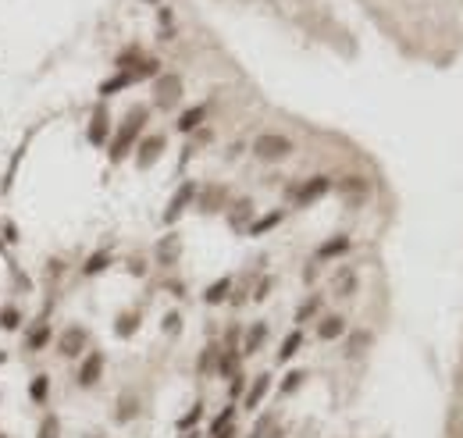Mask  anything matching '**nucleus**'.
Here are the masks:
<instances>
[{
	"instance_id": "f257e3e1",
	"label": "nucleus",
	"mask_w": 463,
	"mask_h": 438,
	"mask_svg": "<svg viewBox=\"0 0 463 438\" xmlns=\"http://www.w3.org/2000/svg\"><path fill=\"white\" fill-rule=\"evenodd\" d=\"M146 118H150V111L146 107H132L129 114H125V121H121V129H118V136L111 139V164H121L132 153V146H136V139H139V132H143V125H146Z\"/></svg>"
},
{
	"instance_id": "f03ea898",
	"label": "nucleus",
	"mask_w": 463,
	"mask_h": 438,
	"mask_svg": "<svg viewBox=\"0 0 463 438\" xmlns=\"http://www.w3.org/2000/svg\"><path fill=\"white\" fill-rule=\"evenodd\" d=\"M289 153H292V139L278 136V132H264L253 139V157H260V161H285Z\"/></svg>"
},
{
	"instance_id": "7ed1b4c3",
	"label": "nucleus",
	"mask_w": 463,
	"mask_h": 438,
	"mask_svg": "<svg viewBox=\"0 0 463 438\" xmlns=\"http://www.w3.org/2000/svg\"><path fill=\"white\" fill-rule=\"evenodd\" d=\"M331 185H335V182H331L328 175H314V178H306L299 189L292 193V200H296V207H311V203H317L321 196L331 193Z\"/></svg>"
},
{
	"instance_id": "20e7f679",
	"label": "nucleus",
	"mask_w": 463,
	"mask_h": 438,
	"mask_svg": "<svg viewBox=\"0 0 463 438\" xmlns=\"http://www.w3.org/2000/svg\"><path fill=\"white\" fill-rule=\"evenodd\" d=\"M196 200V182H182L178 189H175V196L168 200V210H164V225H175L178 217L185 214V207H189Z\"/></svg>"
},
{
	"instance_id": "39448f33",
	"label": "nucleus",
	"mask_w": 463,
	"mask_h": 438,
	"mask_svg": "<svg viewBox=\"0 0 463 438\" xmlns=\"http://www.w3.org/2000/svg\"><path fill=\"white\" fill-rule=\"evenodd\" d=\"M86 346H89V331H86L82 324H72L65 335L57 338V353H61V357H68V360H72V357H82Z\"/></svg>"
},
{
	"instance_id": "423d86ee",
	"label": "nucleus",
	"mask_w": 463,
	"mask_h": 438,
	"mask_svg": "<svg viewBox=\"0 0 463 438\" xmlns=\"http://www.w3.org/2000/svg\"><path fill=\"white\" fill-rule=\"evenodd\" d=\"M100 374H104V353L100 350H89L86 360L79 363V385L82 389H93L100 382Z\"/></svg>"
},
{
	"instance_id": "0eeeda50",
	"label": "nucleus",
	"mask_w": 463,
	"mask_h": 438,
	"mask_svg": "<svg viewBox=\"0 0 463 438\" xmlns=\"http://www.w3.org/2000/svg\"><path fill=\"white\" fill-rule=\"evenodd\" d=\"M161 153H164V136H146V139L136 146V168H139V171L153 168Z\"/></svg>"
},
{
	"instance_id": "6e6552de",
	"label": "nucleus",
	"mask_w": 463,
	"mask_h": 438,
	"mask_svg": "<svg viewBox=\"0 0 463 438\" xmlns=\"http://www.w3.org/2000/svg\"><path fill=\"white\" fill-rule=\"evenodd\" d=\"M271 370H264V374H257V378L250 382V389H246L242 392V406H246V410H257V406L267 399V392H271Z\"/></svg>"
},
{
	"instance_id": "1a4fd4ad",
	"label": "nucleus",
	"mask_w": 463,
	"mask_h": 438,
	"mask_svg": "<svg viewBox=\"0 0 463 438\" xmlns=\"http://www.w3.org/2000/svg\"><path fill=\"white\" fill-rule=\"evenodd\" d=\"M89 143L93 146H104L107 139H111V114H107V107L100 104L97 111H93V118H89Z\"/></svg>"
},
{
	"instance_id": "9d476101",
	"label": "nucleus",
	"mask_w": 463,
	"mask_h": 438,
	"mask_svg": "<svg viewBox=\"0 0 463 438\" xmlns=\"http://www.w3.org/2000/svg\"><path fill=\"white\" fill-rule=\"evenodd\" d=\"M153 97H157V107H175L182 97V82L178 75H161L157 86H153Z\"/></svg>"
},
{
	"instance_id": "9b49d317",
	"label": "nucleus",
	"mask_w": 463,
	"mask_h": 438,
	"mask_svg": "<svg viewBox=\"0 0 463 438\" xmlns=\"http://www.w3.org/2000/svg\"><path fill=\"white\" fill-rule=\"evenodd\" d=\"M350 235H331L328 242H321L317 246V260H335V257H343V253H350Z\"/></svg>"
},
{
	"instance_id": "f8f14e48",
	"label": "nucleus",
	"mask_w": 463,
	"mask_h": 438,
	"mask_svg": "<svg viewBox=\"0 0 463 438\" xmlns=\"http://www.w3.org/2000/svg\"><path fill=\"white\" fill-rule=\"evenodd\" d=\"M228 225H232L235 232L250 228V225H253V203H250V200H239V203L232 207V214H228Z\"/></svg>"
},
{
	"instance_id": "ddd939ff",
	"label": "nucleus",
	"mask_w": 463,
	"mask_h": 438,
	"mask_svg": "<svg viewBox=\"0 0 463 438\" xmlns=\"http://www.w3.org/2000/svg\"><path fill=\"white\" fill-rule=\"evenodd\" d=\"M118 424H129V421H136L139 417V396L136 392H121V399H118Z\"/></svg>"
},
{
	"instance_id": "4468645a",
	"label": "nucleus",
	"mask_w": 463,
	"mask_h": 438,
	"mask_svg": "<svg viewBox=\"0 0 463 438\" xmlns=\"http://www.w3.org/2000/svg\"><path fill=\"white\" fill-rule=\"evenodd\" d=\"M228 296H232V278L225 274V278H218V281H210V286H207V292H203V303L218 306V303H225Z\"/></svg>"
},
{
	"instance_id": "2eb2a0df",
	"label": "nucleus",
	"mask_w": 463,
	"mask_h": 438,
	"mask_svg": "<svg viewBox=\"0 0 463 438\" xmlns=\"http://www.w3.org/2000/svg\"><path fill=\"white\" fill-rule=\"evenodd\" d=\"M264 338H267V324H264V321H257L250 331H246V338H242V350H239V353H242V357H253V353L264 346Z\"/></svg>"
},
{
	"instance_id": "dca6fc26",
	"label": "nucleus",
	"mask_w": 463,
	"mask_h": 438,
	"mask_svg": "<svg viewBox=\"0 0 463 438\" xmlns=\"http://www.w3.org/2000/svg\"><path fill=\"white\" fill-rule=\"evenodd\" d=\"M178 253H182V242H178V235L171 232V235H164L161 242H157V260L164 264V267H171L175 260H178Z\"/></svg>"
},
{
	"instance_id": "f3484780",
	"label": "nucleus",
	"mask_w": 463,
	"mask_h": 438,
	"mask_svg": "<svg viewBox=\"0 0 463 438\" xmlns=\"http://www.w3.org/2000/svg\"><path fill=\"white\" fill-rule=\"evenodd\" d=\"M346 335V321L338 318V314H331V318H321V324H317V338H324V342H335V338H343Z\"/></svg>"
},
{
	"instance_id": "a211bd4d",
	"label": "nucleus",
	"mask_w": 463,
	"mask_h": 438,
	"mask_svg": "<svg viewBox=\"0 0 463 438\" xmlns=\"http://www.w3.org/2000/svg\"><path fill=\"white\" fill-rule=\"evenodd\" d=\"M139 310H125V314H118V321H114V335L118 338H129V335H136V328H139Z\"/></svg>"
},
{
	"instance_id": "6ab92c4d",
	"label": "nucleus",
	"mask_w": 463,
	"mask_h": 438,
	"mask_svg": "<svg viewBox=\"0 0 463 438\" xmlns=\"http://www.w3.org/2000/svg\"><path fill=\"white\" fill-rule=\"evenodd\" d=\"M299 346H303V331L296 328V331H289V335L282 338V346H278V363H289V360L299 353Z\"/></svg>"
},
{
	"instance_id": "aec40b11",
	"label": "nucleus",
	"mask_w": 463,
	"mask_h": 438,
	"mask_svg": "<svg viewBox=\"0 0 463 438\" xmlns=\"http://www.w3.org/2000/svg\"><path fill=\"white\" fill-rule=\"evenodd\" d=\"M239 350L235 346H228L225 353H218V374H221V378H232V374H239Z\"/></svg>"
},
{
	"instance_id": "412c9836",
	"label": "nucleus",
	"mask_w": 463,
	"mask_h": 438,
	"mask_svg": "<svg viewBox=\"0 0 463 438\" xmlns=\"http://www.w3.org/2000/svg\"><path fill=\"white\" fill-rule=\"evenodd\" d=\"M203 118H207V107L200 104V107H189L182 118H178V132H196L200 125H203Z\"/></svg>"
},
{
	"instance_id": "4be33fe9",
	"label": "nucleus",
	"mask_w": 463,
	"mask_h": 438,
	"mask_svg": "<svg viewBox=\"0 0 463 438\" xmlns=\"http://www.w3.org/2000/svg\"><path fill=\"white\" fill-rule=\"evenodd\" d=\"M282 217H285V210H271V214H264V217H257V221L246 228L250 235H264V232H271L274 225H282Z\"/></svg>"
},
{
	"instance_id": "5701e85b",
	"label": "nucleus",
	"mask_w": 463,
	"mask_h": 438,
	"mask_svg": "<svg viewBox=\"0 0 463 438\" xmlns=\"http://www.w3.org/2000/svg\"><path fill=\"white\" fill-rule=\"evenodd\" d=\"M29 396H33V402H47V396H50V378H47V374H36V378L33 382H29Z\"/></svg>"
},
{
	"instance_id": "b1692460",
	"label": "nucleus",
	"mask_w": 463,
	"mask_h": 438,
	"mask_svg": "<svg viewBox=\"0 0 463 438\" xmlns=\"http://www.w3.org/2000/svg\"><path fill=\"white\" fill-rule=\"evenodd\" d=\"M36 438H61V417H57V414H43Z\"/></svg>"
},
{
	"instance_id": "393cba45",
	"label": "nucleus",
	"mask_w": 463,
	"mask_h": 438,
	"mask_svg": "<svg viewBox=\"0 0 463 438\" xmlns=\"http://www.w3.org/2000/svg\"><path fill=\"white\" fill-rule=\"evenodd\" d=\"M232 421H235V406L228 402V406H225V410H221L218 417H214V421H210V438H214V435H221L225 428H232Z\"/></svg>"
},
{
	"instance_id": "a878e982",
	"label": "nucleus",
	"mask_w": 463,
	"mask_h": 438,
	"mask_svg": "<svg viewBox=\"0 0 463 438\" xmlns=\"http://www.w3.org/2000/svg\"><path fill=\"white\" fill-rule=\"evenodd\" d=\"M136 79H132V72H118L114 79H107L104 86H100V93L104 97H111V93H118V89H125V86H132Z\"/></svg>"
},
{
	"instance_id": "bb28decb",
	"label": "nucleus",
	"mask_w": 463,
	"mask_h": 438,
	"mask_svg": "<svg viewBox=\"0 0 463 438\" xmlns=\"http://www.w3.org/2000/svg\"><path fill=\"white\" fill-rule=\"evenodd\" d=\"M317 310H321V296H311V299L296 310V324H306L311 318H317Z\"/></svg>"
},
{
	"instance_id": "cd10ccee",
	"label": "nucleus",
	"mask_w": 463,
	"mask_h": 438,
	"mask_svg": "<svg viewBox=\"0 0 463 438\" xmlns=\"http://www.w3.org/2000/svg\"><path fill=\"white\" fill-rule=\"evenodd\" d=\"M221 200H225V189H221V185H218V189H207L203 200H200V210H203V214H214V210L221 207Z\"/></svg>"
},
{
	"instance_id": "c85d7f7f",
	"label": "nucleus",
	"mask_w": 463,
	"mask_h": 438,
	"mask_svg": "<svg viewBox=\"0 0 463 438\" xmlns=\"http://www.w3.org/2000/svg\"><path fill=\"white\" fill-rule=\"evenodd\" d=\"M47 342H50V328H47L43 321H40V324H36L33 331H29L25 346H29V350H40V346H47Z\"/></svg>"
},
{
	"instance_id": "c756f323",
	"label": "nucleus",
	"mask_w": 463,
	"mask_h": 438,
	"mask_svg": "<svg viewBox=\"0 0 463 438\" xmlns=\"http://www.w3.org/2000/svg\"><path fill=\"white\" fill-rule=\"evenodd\" d=\"M218 353H221L218 346H207V350H203V357H200V363H196V370H200V374L218 370Z\"/></svg>"
},
{
	"instance_id": "7c9ffc66",
	"label": "nucleus",
	"mask_w": 463,
	"mask_h": 438,
	"mask_svg": "<svg viewBox=\"0 0 463 438\" xmlns=\"http://www.w3.org/2000/svg\"><path fill=\"white\" fill-rule=\"evenodd\" d=\"M107 264H111V253H107V249H104V253H93L89 260H86V274H100V271H107Z\"/></svg>"
},
{
	"instance_id": "2f4dec72",
	"label": "nucleus",
	"mask_w": 463,
	"mask_h": 438,
	"mask_svg": "<svg viewBox=\"0 0 463 438\" xmlns=\"http://www.w3.org/2000/svg\"><path fill=\"white\" fill-rule=\"evenodd\" d=\"M303 382H306V370H289L285 378H282V396H292Z\"/></svg>"
},
{
	"instance_id": "473e14b6",
	"label": "nucleus",
	"mask_w": 463,
	"mask_h": 438,
	"mask_svg": "<svg viewBox=\"0 0 463 438\" xmlns=\"http://www.w3.org/2000/svg\"><path fill=\"white\" fill-rule=\"evenodd\" d=\"M200 421H203V402H196L185 417H178V431H189V428H196Z\"/></svg>"
},
{
	"instance_id": "72a5a7b5",
	"label": "nucleus",
	"mask_w": 463,
	"mask_h": 438,
	"mask_svg": "<svg viewBox=\"0 0 463 438\" xmlns=\"http://www.w3.org/2000/svg\"><path fill=\"white\" fill-rule=\"evenodd\" d=\"M367 346H370V335H367V331H356V335L350 338V346H346V357H360Z\"/></svg>"
},
{
	"instance_id": "f704fd0d",
	"label": "nucleus",
	"mask_w": 463,
	"mask_h": 438,
	"mask_svg": "<svg viewBox=\"0 0 463 438\" xmlns=\"http://www.w3.org/2000/svg\"><path fill=\"white\" fill-rule=\"evenodd\" d=\"M0 328H4V331H15V328H22V314H18V310H0Z\"/></svg>"
},
{
	"instance_id": "c9c22d12",
	"label": "nucleus",
	"mask_w": 463,
	"mask_h": 438,
	"mask_svg": "<svg viewBox=\"0 0 463 438\" xmlns=\"http://www.w3.org/2000/svg\"><path fill=\"white\" fill-rule=\"evenodd\" d=\"M335 289L343 292V296H350V292L356 289V274H353V271H343V274L335 278Z\"/></svg>"
},
{
	"instance_id": "e433bc0d",
	"label": "nucleus",
	"mask_w": 463,
	"mask_h": 438,
	"mask_svg": "<svg viewBox=\"0 0 463 438\" xmlns=\"http://www.w3.org/2000/svg\"><path fill=\"white\" fill-rule=\"evenodd\" d=\"M338 189H343L346 196H356V193H367V182L363 178H343V182H338Z\"/></svg>"
},
{
	"instance_id": "4c0bfd02",
	"label": "nucleus",
	"mask_w": 463,
	"mask_h": 438,
	"mask_svg": "<svg viewBox=\"0 0 463 438\" xmlns=\"http://www.w3.org/2000/svg\"><path fill=\"white\" fill-rule=\"evenodd\" d=\"M228 392H232V399L246 392V374H232V385H228Z\"/></svg>"
},
{
	"instance_id": "58836bf2",
	"label": "nucleus",
	"mask_w": 463,
	"mask_h": 438,
	"mask_svg": "<svg viewBox=\"0 0 463 438\" xmlns=\"http://www.w3.org/2000/svg\"><path fill=\"white\" fill-rule=\"evenodd\" d=\"M271 286H274V278H264V281H260V286H257V292H253V299H257V303H260V299H267Z\"/></svg>"
},
{
	"instance_id": "ea45409f",
	"label": "nucleus",
	"mask_w": 463,
	"mask_h": 438,
	"mask_svg": "<svg viewBox=\"0 0 463 438\" xmlns=\"http://www.w3.org/2000/svg\"><path fill=\"white\" fill-rule=\"evenodd\" d=\"M178 324H182V318H178V314H164V331H171V335H175V331H178Z\"/></svg>"
},
{
	"instance_id": "a19ab883",
	"label": "nucleus",
	"mask_w": 463,
	"mask_h": 438,
	"mask_svg": "<svg viewBox=\"0 0 463 438\" xmlns=\"http://www.w3.org/2000/svg\"><path fill=\"white\" fill-rule=\"evenodd\" d=\"M129 271H132V274H146V264H143V260H132Z\"/></svg>"
},
{
	"instance_id": "79ce46f5",
	"label": "nucleus",
	"mask_w": 463,
	"mask_h": 438,
	"mask_svg": "<svg viewBox=\"0 0 463 438\" xmlns=\"http://www.w3.org/2000/svg\"><path fill=\"white\" fill-rule=\"evenodd\" d=\"M214 438H235V428H225L221 435H214Z\"/></svg>"
},
{
	"instance_id": "37998d69",
	"label": "nucleus",
	"mask_w": 463,
	"mask_h": 438,
	"mask_svg": "<svg viewBox=\"0 0 463 438\" xmlns=\"http://www.w3.org/2000/svg\"><path fill=\"white\" fill-rule=\"evenodd\" d=\"M0 363H8V353H0Z\"/></svg>"
},
{
	"instance_id": "c03bdc74",
	"label": "nucleus",
	"mask_w": 463,
	"mask_h": 438,
	"mask_svg": "<svg viewBox=\"0 0 463 438\" xmlns=\"http://www.w3.org/2000/svg\"><path fill=\"white\" fill-rule=\"evenodd\" d=\"M0 438H4V435H0Z\"/></svg>"
}]
</instances>
